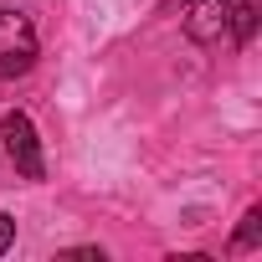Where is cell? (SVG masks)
<instances>
[{
  "mask_svg": "<svg viewBox=\"0 0 262 262\" xmlns=\"http://www.w3.org/2000/svg\"><path fill=\"white\" fill-rule=\"evenodd\" d=\"M36 67V26L21 11H0V82Z\"/></svg>",
  "mask_w": 262,
  "mask_h": 262,
  "instance_id": "obj_1",
  "label": "cell"
},
{
  "mask_svg": "<svg viewBox=\"0 0 262 262\" xmlns=\"http://www.w3.org/2000/svg\"><path fill=\"white\" fill-rule=\"evenodd\" d=\"M175 6L185 11V36L211 47L226 36V0H175Z\"/></svg>",
  "mask_w": 262,
  "mask_h": 262,
  "instance_id": "obj_3",
  "label": "cell"
},
{
  "mask_svg": "<svg viewBox=\"0 0 262 262\" xmlns=\"http://www.w3.org/2000/svg\"><path fill=\"white\" fill-rule=\"evenodd\" d=\"M0 139H6V155H11V165H16L26 180H47L41 139H36V123H31L26 113H6V118H0Z\"/></svg>",
  "mask_w": 262,
  "mask_h": 262,
  "instance_id": "obj_2",
  "label": "cell"
},
{
  "mask_svg": "<svg viewBox=\"0 0 262 262\" xmlns=\"http://www.w3.org/2000/svg\"><path fill=\"white\" fill-rule=\"evenodd\" d=\"M257 242H262V211L252 206V211L242 216V226H236V236H231V247H236V252H247V247H257Z\"/></svg>",
  "mask_w": 262,
  "mask_h": 262,
  "instance_id": "obj_5",
  "label": "cell"
},
{
  "mask_svg": "<svg viewBox=\"0 0 262 262\" xmlns=\"http://www.w3.org/2000/svg\"><path fill=\"white\" fill-rule=\"evenodd\" d=\"M226 31H231L236 47L252 41V31H257V0H226Z\"/></svg>",
  "mask_w": 262,
  "mask_h": 262,
  "instance_id": "obj_4",
  "label": "cell"
},
{
  "mask_svg": "<svg viewBox=\"0 0 262 262\" xmlns=\"http://www.w3.org/2000/svg\"><path fill=\"white\" fill-rule=\"evenodd\" d=\"M11 242H16V216H6V211H0V257L11 252Z\"/></svg>",
  "mask_w": 262,
  "mask_h": 262,
  "instance_id": "obj_6",
  "label": "cell"
}]
</instances>
